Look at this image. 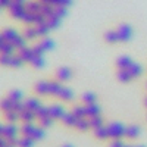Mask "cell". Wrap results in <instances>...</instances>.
Masks as SVG:
<instances>
[{
  "instance_id": "1",
  "label": "cell",
  "mask_w": 147,
  "mask_h": 147,
  "mask_svg": "<svg viewBox=\"0 0 147 147\" xmlns=\"http://www.w3.org/2000/svg\"><path fill=\"white\" fill-rule=\"evenodd\" d=\"M63 85L59 81H40L35 84V93L38 96H57Z\"/></svg>"
},
{
  "instance_id": "2",
  "label": "cell",
  "mask_w": 147,
  "mask_h": 147,
  "mask_svg": "<svg viewBox=\"0 0 147 147\" xmlns=\"http://www.w3.org/2000/svg\"><path fill=\"white\" fill-rule=\"evenodd\" d=\"M2 35L5 37L6 41H9L10 44L15 46L16 50H18V49H21V47H24V46H27V40L24 38V35L19 34V32H18L16 30H13V28H5V30L2 31Z\"/></svg>"
},
{
  "instance_id": "3",
  "label": "cell",
  "mask_w": 147,
  "mask_h": 147,
  "mask_svg": "<svg viewBox=\"0 0 147 147\" xmlns=\"http://www.w3.org/2000/svg\"><path fill=\"white\" fill-rule=\"evenodd\" d=\"M7 9H9L10 16H12V18H15V19H18V21H21L22 16L25 15V12H27V9H25V3H18V2H12V3L9 5Z\"/></svg>"
},
{
  "instance_id": "4",
  "label": "cell",
  "mask_w": 147,
  "mask_h": 147,
  "mask_svg": "<svg viewBox=\"0 0 147 147\" xmlns=\"http://www.w3.org/2000/svg\"><path fill=\"white\" fill-rule=\"evenodd\" d=\"M118 31V37H119V41H129L131 35H132V28L129 25H127V24H122V25H119L116 28Z\"/></svg>"
},
{
  "instance_id": "5",
  "label": "cell",
  "mask_w": 147,
  "mask_h": 147,
  "mask_svg": "<svg viewBox=\"0 0 147 147\" xmlns=\"http://www.w3.org/2000/svg\"><path fill=\"white\" fill-rule=\"evenodd\" d=\"M107 131H109V136L113 137V138H119L122 136H125V128L122 127L121 124H112L107 127Z\"/></svg>"
},
{
  "instance_id": "6",
  "label": "cell",
  "mask_w": 147,
  "mask_h": 147,
  "mask_svg": "<svg viewBox=\"0 0 147 147\" xmlns=\"http://www.w3.org/2000/svg\"><path fill=\"white\" fill-rule=\"evenodd\" d=\"M71 77H72V71L68 66H62L56 71V80L59 82H65V81L71 80Z\"/></svg>"
},
{
  "instance_id": "7",
  "label": "cell",
  "mask_w": 147,
  "mask_h": 147,
  "mask_svg": "<svg viewBox=\"0 0 147 147\" xmlns=\"http://www.w3.org/2000/svg\"><path fill=\"white\" fill-rule=\"evenodd\" d=\"M18 56L22 59V62L25 63V62H31V59H32V56H34V53H32V49L31 47H28V46H24V47H21V49H18Z\"/></svg>"
},
{
  "instance_id": "8",
  "label": "cell",
  "mask_w": 147,
  "mask_h": 147,
  "mask_svg": "<svg viewBox=\"0 0 147 147\" xmlns=\"http://www.w3.org/2000/svg\"><path fill=\"white\" fill-rule=\"evenodd\" d=\"M25 7H27V12H30V13H40L43 3L40 0H30V2H25Z\"/></svg>"
},
{
  "instance_id": "9",
  "label": "cell",
  "mask_w": 147,
  "mask_h": 147,
  "mask_svg": "<svg viewBox=\"0 0 147 147\" xmlns=\"http://www.w3.org/2000/svg\"><path fill=\"white\" fill-rule=\"evenodd\" d=\"M49 115L52 119H57V118H63L65 116V109L60 105H53L49 107Z\"/></svg>"
},
{
  "instance_id": "10",
  "label": "cell",
  "mask_w": 147,
  "mask_h": 147,
  "mask_svg": "<svg viewBox=\"0 0 147 147\" xmlns=\"http://www.w3.org/2000/svg\"><path fill=\"white\" fill-rule=\"evenodd\" d=\"M38 46L43 49L44 53H46V52L53 50V47H55V41H53L52 38H49V37H43V38L38 41Z\"/></svg>"
},
{
  "instance_id": "11",
  "label": "cell",
  "mask_w": 147,
  "mask_h": 147,
  "mask_svg": "<svg viewBox=\"0 0 147 147\" xmlns=\"http://www.w3.org/2000/svg\"><path fill=\"white\" fill-rule=\"evenodd\" d=\"M132 63V59L129 56H121L116 60V68L118 69H128Z\"/></svg>"
},
{
  "instance_id": "12",
  "label": "cell",
  "mask_w": 147,
  "mask_h": 147,
  "mask_svg": "<svg viewBox=\"0 0 147 147\" xmlns=\"http://www.w3.org/2000/svg\"><path fill=\"white\" fill-rule=\"evenodd\" d=\"M22 35H24V38H25L27 41L28 40H34V38H38V37H37V32H35V27L34 25H27L25 28H24Z\"/></svg>"
},
{
  "instance_id": "13",
  "label": "cell",
  "mask_w": 147,
  "mask_h": 147,
  "mask_svg": "<svg viewBox=\"0 0 147 147\" xmlns=\"http://www.w3.org/2000/svg\"><path fill=\"white\" fill-rule=\"evenodd\" d=\"M46 24H47V27L50 28V30H55V28H57V27L60 25V18L53 13V15H50V16L46 18Z\"/></svg>"
},
{
  "instance_id": "14",
  "label": "cell",
  "mask_w": 147,
  "mask_h": 147,
  "mask_svg": "<svg viewBox=\"0 0 147 147\" xmlns=\"http://www.w3.org/2000/svg\"><path fill=\"white\" fill-rule=\"evenodd\" d=\"M57 97H59V99H62V100H65V102H69V100L74 99V93H72L71 88L62 87V90H60L59 94H57Z\"/></svg>"
},
{
  "instance_id": "15",
  "label": "cell",
  "mask_w": 147,
  "mask_h": 147,
  "mask_svg": "<svg viewBox=\"0 0 147 147\" xmlns=\"http://www.w3.org/2000/svg\"><path fill=\"white\" fill-rule=\"evenodd\" d=\"M116 77H118V80L121 82H128V81L134 80L132 75H131V72L128 69H118V75Z\"/></svg>"
},
{
  "instance_id": "16",
  "label": "cell",
  "mask_w": 147,
  "mask_h": 147,
  "mask_svg": "<svg viewBox=\"0 0 147 147\" xmlns=\"http://www.w3.org/2000/svg\"><path fill=\"white\" fill-rule=\"evenodd\" d=\"M128 71L131 72L132 78H137V77H140V75H141V72H143V66H141V65H138V63H136V62H132V63H131V66L128 68Z\"/></svg>"
},
{
  "instance_id": "17",
  "label": "cell",
  "mask_w": 147,
  "mask_h": 147,
  "mask_svg": "<svg viewBox=\"0 0 147 147\" xmlns=\"http://www.w3.org/2000/svg\"><path fill=\"white\" fill-rule=\"evenodd\" d=\"M34 68H37V69H40V68H43L44 65H46V60H44V56H32V59H31V62H30Z\"/></svg>"
},
{
  "instance_id": "18",
  "label": "cell",
  "mask_w": 147,
  "mask_h": 147,
  "mask_svg": "<svg viewBox=\"0 0 147 147\" xmlns=\"http://www.w3.org/2000/svg\"><path fill=\"white\" fill-rule=\"evenodd\" d=\"M105 40H106L107 43H116V41H119L118 31H116V30H110V31H107V32L105 34Z\"/></svg>"
},
{
  "instance_id": "19",
  "label": "cell",
  "mask_w": 147,
  "mask_h": 147,
  "mask_svg": "<svg viewBox=\"0 0 147 147\" xmlns=\"http://www.w3.org/2000/svg\"><path fill=\"white\" fill-rule=\"evenodd\" d=\"M99 107H97L96 105H87L85 106V116H88V118H93V116H97L99 115Z\"/></svg>"
},
{
  "instance_id": "20",
  "label": "cell",
  "mask_w": 147,
  "mask_h": 147,
  "mask_svg": "<svg viewBox=\"0 0 147 147\" xmlns=\"http://www.w3.org/2000/svg\"><path fill=\"white\" fill-rule=\"evenodd\" d=\"M55 15L59 16L60 19L65 18V16L68 15V7H66V6H62V5H56V6H55Z\"/></svg>"
},
{
  "instance_id": "21",
  "label": "cell",
  "mask_w": 147,
  "mask_h": 147,
  "mask_svg": "<svg viewBox=\"0 0 147 147\" xmlns=\"http://www.w3.org/2000/svg\"><path fill=\"white\" fill-rule=\"evenodd\" d=\"M140 134V129H138V127H129V128H127L125 129V136L127 137H129V138H136L137 136Z\"/></svg>"
},
{
  "instance_id": "22",
  "label": "cell",
  "mask_w": 147,
  "mask_h": 147,
  "mask_svg": "<svg viewBox=\"0 0 147 147\" xmlns=\"http://www.w3.org/2000/svg\"><path fill=\"white\" fill-rule=\"evenodd\" d=\"M94 102H96V96L93 93H85L82 96V103H85V106L87 105H94Z\"/></svg>"
},
{
  "instance_id": "23",
  "label": "cell",
  "mask_w": 147,
  "mask_h": 147,
  "mask_svg": "<svg viewBox=\"0 0 147 147\" xmlns=\"http://www.w3.org/2000/svg\"><path fill=\"white\" fill-rule=\"evenodd\" d=\"M77 116L74 115V113H65V116H63V121H65V124L66 125H75L77 124Z\"/></svg>"
},
{
  "instance_id": "24",
  "label": "cell",
  "mask_w": 147,
  "mask_h": 147,
  "mask_svg": "<svg viewBox=\"0 0 147 147\" xmlns=\"http://www.w3.org/2000/svg\"><path fill=\"white\" fill-rule=\"evenodd\" d=\"M90 127H93V128H96V129L100 128V127H103V122H102V119H100L99 115L90 118Z\"/></svg>"
},
{
  "instance_id": "25",
  "label": "cell",
  "mask_w": 147,
  "mask_h": 147,
  "mask_svg": "<svg viewBox=\"0 0 147 147\" xmlns=\"http://www.w3.org/2000/svg\"><path fill=\"white\" fill-rule=\"evenodd\" d=\"M71 2H72V0H55V6L56 5H62V6H69L71 5Z\"/></svg>"
},
{
  "instance_id": "26",
  "label": "cell",
  "mask_w": 147,
  "mask_h": 147,
  "mask_svg": "<svg viewBox=\"0 0 147 147\" xmlns=\"http://www.w3.org/2000/svg\"><path fill=\"white\" fill-rule=\"evenodd\" d=\"M12 3V0H0V9L3 7H9V5Z\"/></svg>"
},
{
  "instance_id": "27",
  "label": "cell",
  "mask_w": 147,
  "mask_h": 147,
  "mask_svg": "<svg viewBox=\"0 0 147 147\" xmlns=\"http://www.w3.org/2000/svg\"><path fill=\"white\" fill-rule=\"evenodd\" d=\"M41 3H47V5H53L55 6V0H40Z\"/></svg>"
},
{
  "instance_id": "28",
  "label": "cell",
  "mask_w": 147,
  "mask_h": 147,
  "mask_svg": "<svg viewBox=\"0 0 147 147\" xmlns=\"http://www.w3.org/2000/svg\"><path fill=\"white\" fill-rule=\"evenodd\" d=\"M112 147H125V146H124V144H122L121 141H115V143L112 144Z\"/></svg>"
},
{
  "instance_id": "29",
  "label": "cell",
  "mask_w": 147,
  "mask_h": 147,
  "mask_svg": "<svg viewBox=\"0 0 147 147\" xmlns=\"http://www.w3.org/2000/svg\"><path fill=\"white\" fill-rule=\"evenodd\" d=\"M146 106H147V99H146Z\"/></svg>"
},
{
  "instance_id": "30",
  "label": "cell",
  "mask_w": 147,
  "mask_h": 147,
  "mask_svg": "<svg viewBox=\"0 0 147 147\" xmlns=\"http://www.w3.org/2000/svg\"><path fill=\"white\" fill-rule=\"evenodd\" d=\"M0 10H2V9H0Z\"/></svg>"
}]
</instances>
